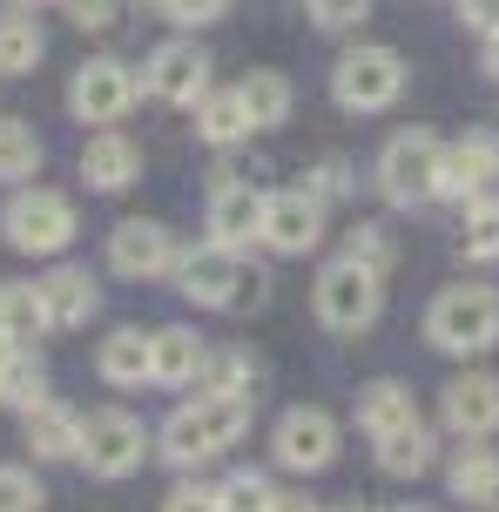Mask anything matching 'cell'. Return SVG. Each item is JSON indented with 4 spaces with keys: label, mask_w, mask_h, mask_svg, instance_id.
<instances>
[{
    "label": "cell",
    "mask_w": 499,
    "mask_h": 512,
    "mask_svg": "<svg viewBox=\"0 0 499 512\" xmlns=\"http://www.w3.org/2000/svg\"><path fill=\"white\" fill-rule=\"evenodd\" d=\"M439 418L459 438H493L499 432V378L493 371H466L439 391Z\"/></svg>",
    "instance_id": "9a60e30c"
},
{
    "label": "cell",
    "mask_w": 499,
    "mask_h": 512,
    "mask_svg": "<svg viewBox=\"0 0 499 512\" xmlns=\"http://www.w3.org/2000/svg\"><path fill=\"white\" fill-rule=\"evenodd\" d=\"M41 54H48V34L41 21L14 7V14H0V75H27V68H41Z\"/></svg>",
    "instance_id": "484cf974"
},
{
    "label": "cell",
    "mask_w": 499,
    "mask_h": 512,
    "mask_svg": "<svg viewBox=\"0 0 499 512\" xmlns=\"http://www.w3.org/2000/svg\"><path fill=\"white\" fill-rule=\"evenodd\" d=\"M34 297L48 310V331H75V324H88L102 310V290L88 283V270H48L34 283Z\"/></svg>",
    "instance_id": "ac0fdd59"
},
{
    "label": "cell",
    "mask_w": 499,
    "mask_h": 512,
    "mask_svg": "<svg viewBox=\"0 0 499 512\" xmlns=\"http://www.w3.org/2000/svg\"><path fill=\"white\" fill-rule=\"evenodd\" d=\"M156 7L176 27H210V21H223V7H230V0H156Z\"/></svg>",
    "instance_id": "8d00e7d4"
},
{
    "label": "cell",
    "mask_w": 499,
    "mask_h": 512,
    "mask_svg": "<svg viewBox=\"0 0 499 512\" xmlns=\"http://www.w3.org/2000/svg\"><path fill=\"white\" fill-rule=\"evenodd\" d=\"M344 256H351V263H365V270H378V277H385V270H392V263H398V236L385 230V223H358V230L344 236Z\"/></svg>",
    "instance_id": "d6a6232c"
},
{
    "label": "cell",
    "mask_w": 499,
    "mask_h": 512,
    "mask_svg": "<svg viewBox=\"0 0 499 512\" xmlns=\"http://www.w3.org/2000/svg\"><path fill=\"white\" fill-rule=\"evenodd\" d=\"M135 95H142V81L122 68V61H81L75 68V81H68V108H75V122H95V128H108V122H122L135 108Z\"/></svg>",
    "instance_id": "9c48e42d"
},
{
    "label": "cell",
    "mask_w": 499,
    "mask_h": 512,
    "mask_svg": "<svg viewBox=\"0 0 499 512\" xmlns=\"http://www.w3.org/2000/svg\"><path fill=\"white\" fill-rule=\"evenodd\" d=\"M270 512H317V499H304V492H277Z\"/></svg>",
    "instance_id": "7bdbcfd3"
},
{
    "label": "cell",
    "mask_w": 499,
    "mask_h": 512,
    "mask_svg": "<svg viewBox=\"0 0 499 512\" xmlns=\"http://www.w3.org/2000/svg\"><path fill=\"white\" fill-rule=\"evenodd\" d=\"M7 351H21V344H7V331H0V358H7Z\"/></svg>",
    "instance_id": "f6af8a7d"
},
{
    "label": "cell",
    "mask_w": 499,
    "mask_h": 512,
    "mask_svg": "<svg viewBox=\"0 0 499 512\" xmlns=\"http://www.w3.org/2000/svg\"><path fill=\"white\" fill-rule=\"evenodd\" d=\"M237 95H243V108H250V128H277V122H290V81L277 75V68H257L250 81H237Z\"/></svg>",
    "instance_id": "f1b7e54d"
},
{
    "label": "cell",
    "mask_w": 499,
    "mask_h": 512,
    "mask_svg": "<svg viewBox=\"0 0 499 512\" xmlns=\"http://www.w3.org/2000/svg\"><path fill=\"white\" fill-rule=\"evenodd\" d=\"M344 512H371V506H344Z\"/></svg>",
    "instance_id": "c3c4849f"
},
{
    "label": "cell",
    "mask_w": 499,
    "mask_h": 512,
    "mask_svg": "<svg viewBox=\"0 0 499 512\" xmlns=\"http://www.w3.org/2000/svg\"><path fill=\"white\" fill-rule=\"evenodd\" d=\"M135 176H142V149H135L122 128H95V135L81 142V182H88V189L115 196V189H129Z\"/></svg>",
    "instance_id": "e0dca14e"
},
{
    "label": "cell",
    "mask_w": 499,
    "mask_h": 512,
    "mask_svg": "<svg viewBox=\"0 0 499 512\" xmlns=\"http://www.w3.org/2000/svg\"><path fill=\"white\" fill-rule=\"evenodd\" d=\"M331 95H338V108H351V115L392 108L398 95H405V54L398 48H351L338 68H331Z\"/></svg>",
    "instance_id": "8992f818"
},
{
    "label": "cell",
    "mask_w": 499,
    "mask_h": 512,
    "mask_svg": "<svg viewBox=\"0 0 499 512\" xmlns=\"http://www.w3.org/2000/svg\"><path fill=\"white\" fill-rule=\"evenodd\" d=\"M7 7H41V0H7Z\"/></svg>",
    "instance_id": "bcb514c9"
},
{
    "label": "cell",
    "mask_w": 499,
    "mask_h": 512,
    "mask_svg": "<svg viewBox=\"0 0 499 512\" xmlns=\"http://www.w3.org/2000/svg\"><path fill=\"white\" fill-rule=\"evenodd\" d=\"M243 432H250V398H189L183 411H169V425L156 432V445H162L169 465L189 472V465L230 452Z\"/></svg>",
    "instance_id": "6da1fadb"
},
{
    "label": "cell",
    "mask_w": 499,
    "mask_h": 512,
    "mask_svg": "<svg viewBox=\"0 0 499 512\" xmlns=\"http://www.w3.org/2000/svg\"><path fill=\"white\" fill-rule=\"evenodd\" d=\"M371 14V0H311V21L324 34H344V27H358Z\"/></svg>",
    "instance_id": "d590c367"
},
{
    "label": "cell",
    "mask_w": 499,
    "mask_h": 512,
    "mask_svg": "<svg viewBox=\"0 0 499 512\" xmlns=\"http://www.w3.org/2000/svg\"><path fill=\"white\" fill-rule=\"evenodd\" d=\"M499 182V135L493 128H466L446 149V169H439V196H459V203H479Z\"/></svg>",
    "instance_id": "4fadbf2b"
},
{
    "label": "cell",
    "mask_w": 499,
    "mask_h": 512,
    "mask_svg": "<svg viewBox=\"0 0 499 512\" xmlns=\"http://www.w3.org/2000/svg\"><path fill=\"white\" fill-rule=\"evenodd\" d=\"M162 512H216V486H176L162 499Z\"/></svg>",
    "instance_id": "60d3db41"
},
{
    "label": "cell",
    "mask_w": 499,
    "mask_h": 512,
    "mask_svg": "<svg viewBox=\"0 0 499 512\" xmlns=\"http://www.w3.org/2000/svg\"><path fill=\"white\" fill-rule=\"evenodd\" d=\"M486 68L499 75V34H486Z\"/></svg>",
    "instance_id": "ee69618b"
},
{
    "label": "cell",
    "mask_w": 499,
    "mask_h": 512,
    "mask_svg": "<svg viewBox=\"0 0 499 512\" xmlns=\"http://www.w3.org/2000/svg\"><path fill=\"white\" fill-rule=\"evenodd\" d=\"M311 304H317V324H324V331L358 337V331H371L378 310H385V277L365 270V263H351V256H338V263L317 270Z\"/></svg>",
    "instance_id": "3957f363"
},
{
    "label": "cell",
    "mask_w": 499,
    "mask_h": 512,
    "mask_svg": "<svg viewBox=\"0 0 499 512\" xmlns=\"http://www.w3.org/2000/svg\"><path fill=\"white\" fill-rule=\"evenodd\" d=\"M0 230H7V243L21 256H61L75 243V203L61 189H21L0 209Z\"/></svg>",
    "instance_id": "5b68a950"
},
{
    "label": "cell",
    "mask_w": 499,
    "mask_h": 512,
    "mask_svg": "<svg viewBox=\"0 0 499 512\" xmlns=\"http://www.w3.org/2000/svg\"><path fill=\"white\" fill-rule=\"evenodd\" d=\"M0 331H7V344H34L48 331V310L34 297V283H0Z\"/></svg>",
    "instance_id": "f546056e"
},
{
    "label": "cell",
    "mask_w": 499,
    "mask_h": 512,
    "mask_svg": "<svg viewBox=\"0 0 499 512\" xmlns=\"http://www.w3.org/2000/svg\"><path fill=\"white\" fill-rule=\"evenodd\" d=\"M21 438L34 459H75L81 452V418L68 405H54V398H41L34 411H21Z\"/></svg>",
    "instance_id": "d6986e66"
},
{
    "label": "cell",
    "mask_w": 499,
    "mask_h": 512,
    "mask_svg": "<svg viewBox=\"0 0 499 512\" xmlns=\"http://www.w3.org/2000/svg\"><path fill=\"white\" fill-rule=\"evenodd\" d=\"M317 236H324V203H317L311 189H277V196H263V250L277 256H304L317 250Z\"/></svg>",
    "instance_id": "7c38bea8"
},
{
    "label": "cell",
    "mask_w": 499,
    "mask_h": 512,
    "mask_svg": "<svg viewBox=\"0 0 499 512\" xmlns=\"http://www.w3.org/2000/svg\"><path fill=\"white\" fill-rule=\"evenodd\" d=\"M61 14L75 27H115V0H61Z\"/></svg>",
    "instance_id": "ab89813d"
},
{
    "label": "cell",
    "mask_w": 499,
    "mask_h": 512,
    "mask_svg": "<svg viewBox=\"0 0 499 512\" xmlns=\"http://www.w3.org/2000/svg\"><path fill=\"white\" fill-rule=\"evenodd\" d=\"M459 21L473 34H499V0H459Z\"/></svg>",
    "instance_id": "b9f144b4"
},
{
    "label": "cell",
    "mask_w": 499,
    "mask_h": 512,
    "mask_svg": "<svg viewBox=\"0 0 499 512\" xmlns=\"http://www.w3.org/2000/svg\"><path fill=\"white\" fill-rule=\"evenodd\" d=\"M41 479L27 465H0V512H41Z\"/></svg>",
    "instance_id": "e575fe53"
},
{
    "label": "cell",
    "mask_w": 499,
    "mask_h": 512,
    "mask_svg": "<svg viewBox=\"0 0 499 512\" xmlns=\"http://www.w3.org/2000/svg\"><path fill=\"white\" fill-rule=\"evenodd\" d=\"M142 88H149L156 102L196 108L210 95V54L196 48V41H162V48L149 54V68H142Z\"/></svg>",
    "instance_id": "8fae6325"
},
{
    "label": "cell",
    "mask_w": 499,
    "mask_h": 512,
    "mask_svg": "<svg viewBox=\"0 0 499 512\" xmlns=\"http://www.w3.org/2000/svg\"><path fill=\"white\" fill-rule=\"evenodd\" d=\"M392 512H425V506H392Z\"/></svg>",
    "instance_id": "7dc6e473"
},
{
    "label": "cell",
    "mask_w": 499,
    "mask_h": 512,
    "mask_svg": "<svg viewBox=\"0 0 499 512\" xmlns=\"http://www.w3.org/2000/svg\"><path fill=\"white\" fill-rule=\"evenodd\" d=\"M446 486H452V499H473V506L479 499H499V452L479 445V438H466L446 465Z\"/></svg>",
    "instance_id": "7402d4cb"
},
{
    "label": "cell",
    "mask_w": 499,
    "mask_h": 512,
    "mask_svg": "<svg viewBox=\"0 0 499 512\" xmlns=\"http://www.w3.org/2000/svg\"><path fill=\"white\" fill-rule=\"evenodd\" d=\"M257 236H263V189L243 182V176L216 182L210 189V243H223V250L243 256Z\"/></svg>",
    "instance_id": "5bb4252c"
},
{
    "label": "cell",
    "mask_w": 499,
    "mask_h": 512,
    "mask_svg": "<svg viewBox=\"0 0 499 512\" xmlns=\"http://www.w3.org/2000/svg\"><path fill=\"white\" fill-rule=\"evenodd\" d=\"M203 337L183 331V324H162L156 344H149V384H196V371H203Z\"/></svg>",
    "instance_id": "ffe728a7"
},
{
    "label": "cell",
    "mask_w": 499,
    "mask_h": 512,
    "mask_svg": "<svg viewBox=\"0 0 499 512\" xmlns=\"http://www.w3.org/2000/svg\"><path fill=\"white\" fill-rule=\"evenodd\" d=\"M270 499H277V486L263 472H230L216 486V512H270Z\"/></svg>",
    "instance_id": "836d02e7"
},
{
    "label": "cell",
    "mask_w": 499,
    "mask_h": 512,
    "mask_svg": "<svg viewBox=\"0 0 499 512\" xmlns=\"http://www.w3.org/2000/svg\"><path fill=\"white\" fill-rule=\"evenodd\" d=\"M95 479H129L135 465L149 459V432L135 411H95L81 418V452H75Z\"/></svg>",
    "instance_id": "ba28073f"
},
{
    "label": "cell",
    "mask_w": 499,
    "mask_h": 512,
    "mask_svg": "<svg viewBox=\"0 0 499 512\" xmlns=\"http://www.w3.org/2000/svg\"><path fill=\"white\" fill-rule=\"evenodd\" d=\"M176 263H183V243L169 223L156 216H129V223H115L108 230V270L129 283H156V277H176Z\"/></svg>",
    "instance_id": "52a82bcc"
},
{
    "label": "cell",
    "mask_w": 499,
    "mask_h": 512,
    "mask_svg": "<svg viewBox=\"0 0 499 512\" xmlns=\"http://www.w3.org/2000/svg\"><path fill=\"white\" fill-rule=\"evenodd\" d=\"M149 344H156V331H135V324H122V331L102 337L95 371H102L108 384H149Z\"/></svg>",
    "instance_id": "44dd1931"
},
{
    "label": "cell",
    "mask_w": 499,
    "mask_h": 512,
    "mask_svg": "<svg viewBox=\"0 0 499 512\" xmlns=\"http://www.w3.org/2000/svg\"><path fill=\"white\" fill-rule=\"evenodd\" d=\"M371 445H378V472H385V479H419V472H432V459H439V452H432V432H425L419 418L398 425V432H385V438H371Z\"/></svg>",
    "instance_id": "603a6c76"
},
{
    "label": "cell",
    "mask_w": 499,
    "mask_h": 512,
    "mask_svg": "<svg viewBox=\"0 0 499 512\" xmlns=\"http://www.w3.org/2000/svg\"><path fill=\"white\" fill-rule=\"evenodd\" d=\"M237 250H223V243H203V250H183V263H176V290H183L189 304L203 310H223L230 304V283H237Z\"/></svg>",
    "instance_id": "2e32d148"
},
{
    "label": "cell",
    "mask_w": 499,
    "mask_h": 512,
    "mask_svg": "<svg viewBox=\"0 0 499 512\" xmlns=\"http://www.w3.org/2000/svg\"><path fill=\"white\" fill-rule=\"evenodd\" d=\"M41 398H48V371H41V358H34V344L7 351V358H0V405L34 411Z\"/></svg>",
    "instance_id": "83f0119b"
},
{
    "label": "cell",
    "mask_w": 499,
    "mask_h": 512,
    "mask_svg": "<svg viewBox=\"0 0 499 512\" xmlns=\"http://www.w3.org/2000/svg\"><path fill=\"white\" fill-rule=\"evenodd\" d=\"M41 169V135L21 115H0V182H21Z\"/></svg>",
    "instance_id": "4dcf8cb0"
},
{
    "label": "cell",
    "mask_w": 499,
    "mask_h": 512,
    "mask_svg": "<svg viewBox=\"0 0 499 512\" xmlns=\"http://www.w3.org/2000/svg\"><path fill=\"white\" fill-rule=\"evenodd\" d=\"M439 169H446V142L425 135V128H405V135H392L385 155H378V189H385V203H398V209L432 203V196H439Z\"/></svg>",
    "instance_id": "277c9868"
},
{
    "label": "cell",
    "mask_w": 499,
    "mask_h": 512,
    "mask_svg": "<svg viewBox=\"0 0 499 512\" xmlns=\"http://www.w3.org/2000/svg\"><path fill=\"white\" fill-rule=\"evenodd\" d=\"M196 135H203L210 149H237L243 135H250V108H243L237 88H223V95H203V102H196Z\"/></svg>",
    "instance_id": "d4e9b609"
},
{
    "label": "cell",
    "mask_w": 499,
    "mask_h": 512,
    "mask_svg": "<svg viewBox=\"0 0 499 512\" xmlns=\"http://www.w3.org/2000/svg\"><path fill=\"white\" fill-rule=\"evenodd\" d=\"M304 189H311L317 203H331V196H344V189H351V169H344L338 155H324V162H317V176L304 182Z\"/></svg>",
    "instance_id": "f35d334b"
},
{
    "label": "cell",
    "mask_w": 499,
    "mask_h": 512,
    "mask_svg": "<svg viewBox=\"0 0 499 512\" xmlns=\"http://www.w3.org/2000/svg\"><path fill=\"white\" fill-rule=\"evenodd\" d=\"M270 452L284 472H324V465L338 459V418L324 405H297L277 418V432H270Z\"/></svg>",
    "instance_id": "30bf717a"
},
{
    "label": "cell",
    "mask_w": 499,
    "mask_h": 512,
    "mask_svg": "<svg viewBox=\"0 0 499 512\" xmlns=\"http://www.w3.org/2000/svg\"><path fill=\"white\" fill-rule=\"evenodd\" d=\"M425 337L446 358L493 351L499 344V290H486V283H452V290H439L432 310H425Z\"/></svg>",
    "instance_id": "7a4b0ae2"
},
{
    "label": "cell",
    "mask_w": 499,
    "mask_h": 512,
    "mask_svg": "<svg viewBox=\"0 0 499 512\" xmlns=\"http://www.w3.org/2000/svg\"><path fill=\"white\" fill-rule=\"evenodd\" d=\"M257 358L250 351H210L196 371V398H257Z\"/></svg>",
    "instance_id": "4316f807"
},
{
    "label": "cell",
    "mask_w": 499,
    "mask_h": 512,
    "mask_svg": "<svg viewBox=\"0 0 499 512\" xmlns=\"http://www.w3.org/2000/svg\"><path fill=\"white\" fill-rule=\"evenodd\" d=\"M263 304H270V277H263V270H237L230 304H223V310H237V317H243V310H263Z\"/></svg>",
    "instance_id": "74e56055"
},
{
    "label": "cell",
    "mask_w": 499,
    "mask_h": 512,
    "mask_svg": "<svg viewBox=\"0 0 499 512\" xmlns=\"http://www.w3.org/2000/svg\"><path fill=\"white\" fill-rule=\"evenodd\" d=\"M419 411H412V391L398 378H378V384H365L358 391V425H365V438H385V432H398V425H412Z\"/></svg>",
    "instance_id": "cb8c5ba5"
},
{
    "label": "cell",
    "mask_w": 499,
    "mask_h": 512,
    "mask_svg": "<svg viewBox=\"0 0 499 512\" xmlns=\"http://www.w3.org/2000/svg\"><path fill=\"white\" fill-rule=\"evenodd\" d=\"M459 250L473 256V263L499 256V196H479V203H466V230H459Z\"/></svg>",
    "instance_id": "1f68e13d"
}]
</instances>
